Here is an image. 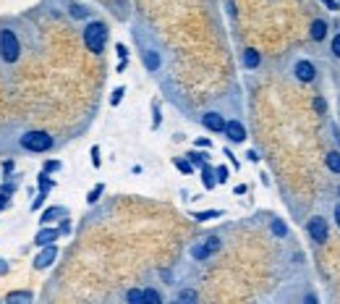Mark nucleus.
<instances>
[{
  "label": "nucleus",
  "instance_id": "6e6552de",
  "mask_svg": "<svg viewBox=\"0 0 340 304\" xmlns=\"http://www.w3.org/2000/svg\"><path fill=\"white\" fill-rule=\"evenodd\" d=\"M222 134L228 137V142H233V144H241V142H246V126H243L241 121H225Z\"/></svg>",
  "mask_w": 340,
  "mask_h": 304
},
{
  "label": "nucleus",
  "instance_id": "72a5a7b5",
  "mask_svg": "<svg viewBox=\"0 0 340 304\" xmlns=\"http://www.w3.org/2000/svg\"><path fill=\"white\" fill-rule=\"evenodd\" d=\"M8 207V197H6V194H0V210H6Z\"/></svg>",
  "mask_w": 340,
  "mask_h": 304
},
{
  "label": "nucleus",
  "instance_id": "9b49d317",
  "mask_svg": "<svg viewBox=\"0 0 340 304\" xmlns=\"http://www.w3.org/2000/svg\"><path fill=\"white\" fill-rule=\"evenodd\" d=\"M55 257H58V247L48 244V247H44V249H42V252L34 257V268H37V270H44V268H48Z\"/></svg>",
  "mask_w": 340,
  "mask_h": 304
},
{
  "label": "nucleus",
  "instance_id": "0eeeda50",
  "mask_svg": "<svg viewBox=\"0 0 340 304\" xmlns=\"http://www.w3.org/2000/svg\"><path fill=\"white\" fill-rule=\"evenodd\" d=\"M142 60H144V69L149 74H154V71H160V66H163V53L157 48H142Z\"/></svg>",
  "mask_w": 340,
  "mask_h": 304
},
{
  "label": "nucleus",
  "instance_id": "393cba45",
  "mask_svg": "<svg viewBox=\"0 0 340 304\" xmlns=\"http://www.w3.org/2000/svg\"><path fill=\"white\" fill-rule=\"evenodd\" d=\"M215 179H217V184H225V181H228V168L220 165V168L215 170Z\"/></svg>",
  "mask_w": 340,
  "mask_h": 304
},
{
  "label": "nucleus",
  "instance_id": "412c9836",
  "mask_svg": "<svg viewBox=\"0 0 340 304\" xmlns=\"http://www.w3.org/2000/svg\"><path fill=\"white\" fill-rule=\"evenodd\" d=\"M272 233L280 236V238H285V236H288V226H285L283 221H272Z\"/></svg>",
  "mask_w": 340,
  "mask_h": 304
},
{
  "label": "nucleus",
  "instance_id": "ddd939ff",
  "mask_svg": "<svg viewBox=\"0 0 340 304\" xmlns=\"http://www.w3.org/2000/svg\"><path fill=\"white\" fill-rule=\"evenodd\" d=\"M259 63H262V55H259V50H254V48L243 50V66H246V69H257Z\"/></svg>",
  "mask_w": 340,
  "mask_h": 304
},
{
  "label": "nucleus",
  "instance_id": "b1692460",
  "mask_svg": "<svg viewBox=\"0 0 340 304\" xmlns=\"http://www.w3.org/2000/svg\"><path fill=\"white\" fill-rule=\"evenodd\" d=\"M314 107H316V113H320V116H325V113H327V102H325V97H314Z\"/></svg>",
  "mask_w": 340,
  "mask_h": 304
},
{
  "label": "nucleus",
  "instance_id": "f3484780",
  "mask_svg": "<svg viewBox=\"0 0 340 304\" xmlns=\"http://www.w3.org/2000/svg\"><path fill=\"white\" fill-rule=\"evenodd\" d=\"M194 221H212V218H220L222 210H204V212H191Z\"/></svg>",
  "mask_w": 340,
  "mask_h": 304
},
{
  "label": "nucleus",
  "instance_id": "39448f33",
  "mask_svg": "<svg viewBox=\"0 0 340 304\" xmlns=\"http://www.w3.org/2000/svg\"><path fill=\"white\" fill-rule=\"evenodd\" d=\"M293 76H296L301 84H311L316 79V66L311 60L301 58V60H296V66H293Z\"/></svg>",
  "mask_w": 340,
  "mask_h": 304
},
{
  "label": "nucleus",
  "instance_id": "2eb2a0df",
  "mask_svg": "<svg viewBox=\"0 0 340 304\" xmlns=\"http://www.w3.org/2000/svg\"><path fill=\"white\" fill-rule=\"evenodd\" d=\"M325 165L332 170V173H340V152L337 149H332V152H327V158H325Z\"/></svg>",
  "mask_w": 340,
  "mask_h": 304
},
{
  "label": "nucleus",
  "instance_id": "58836bf2",
  "mask_svg": "<svg viewBox=\"0 0 340 304\" xmlns=\"http://www.w3.org/2000/svg\"><path fill=\"white\" fill-rule=\"evenodd\" d=\"M337 194H340V189H337Z\"/></svg>",
  "mask_w": 340,
  "mask_h": 304
},
{
  "label": "nucleus",
  "instance_id": "f03ea898",
  "mask_svg": "<svg viewBox=\"0 0 340 304\" xmlns=\"http://www.w3.org/2000/svg\"><path fill=\"white\" fill-rule=\"evenodd\" d=\"M18 53H21V45L11 29H0V58L6 63H16L18 60Z\"/></svg>",
  "mask_w": 340,
  "mask_h": 304
},
{
  "label": "nucleus",
  "instance_id": "4468645a",
  "mask_svg": "<svg viewBox=\"0 0 340 304\" xmlns=\"http://www.w3.org/2000/svg\"><path fill=\"white\" fill-rule=\"evenodd\" d=\"M201 181H204V189H215V184H217V179H215V170L204 163L201 165Z\"/></svg>",
  "mask_w": 340,
  "mask_h": 304
},
{
  "label": "nucleus",
  "instance_id": "9d476101",
  "mask_svg": "<svg viewBox=\"0 0 340 304\" xmlns=\"http://www.w3.org/2000/svg\"><path fill=\"white\" fill-rule=\"evenodd\" d=\"M327 32H330V24L325 18H314L311 24H309V37L314 42H325L327 39Z\"/></svg>",
  "mask_w": 340,
  "mask_h": 304
},
{
  "label": "nucleus",
  "instance_id": "f257e3e1",
  "mask_svg": "<svg viewBox=\"0 0 340 304\" xmlns=\"http://www.w3.org/2000/svg\"><path fill=\"white\" fill-rule=\"evenodd\" d=\"M105 42H107V27L102 24V21H92V24H86L84 29V45L89 53L100 55L105 50Z\"/></svg>",
  "mask_w": 340,
  "mask_h": 304
},
{
  "label": "nucleus",
  "instance_id": "6ab92c4d",
  "mask_svg": "<svg viewBox=\"0 0 340 304\" xmlns=\"http://www.w3.org/2000/svg\"><path fill=\"white\" fill-rule=\"evenodd\" d=\"M16 301H32V291H13V294H8V304H16Z\"/></svg>",
  "mask_w": 340,
  "mask_h": 304
},
{
  "label": "nucleus",
  "instance_id": "7c9ffc66",
  "mask_svg": "<svg viewBox=\"0 0 340 304\" xmlns=\"http://www.w3.org/2000/svg\"><path fill=\"white\" fill-rule=\"evenodd\" d=\"M92 165L100 168V147H92Z\"/></svg>",
  "mask_w": 340,
  "mask_h": 304
},
{
  "label": "nucleus",
  "instance_id": "4be33fe9",
  "mask_svg": "<svg viewBox=\"0 0 340 304\" xmlns=\"http://www.w3.org/2000/svg\"><path fill=\"white\" fill-rule=\"evenodd\" d=\"M71 16H74V18H86L89 11H86L84 6H79V3H71Z\"/></svg>",
  "mask_w": 340,
  "mask_h": 304
},
{
  "label": "nucleus",
  "instance_id": "423d86ee",
  "mask_svg": "<svg viewBox=\"0 0 340 304\" xmlns=\"http://www.w3.org/2000/svg\"><path fill=\"white\" fill-rule=\"evenodd\" d=\"M217 249H220V238H217V236H210L204 244L191 247V257H194V259H210Z\"/></svg>",
  "mask_w": 340,
  "mask_h": 304
},
{
  "label": "nucleus",
  "instance_id": "5701e85b",
  "mask_svg": "<svg viewBox=\"0 0 340 304\" xmlns=\"http://www.w3.org/2000/svg\"><path fill=\"white\" fill-rule=\"evenodd\" d=\"M178 301H196L199 296H196V291H191V289H186V291H180L178 296H175Z\"/></svg>",
  "mask_w": 340,
  "mask_h": 304
},
{
  "label": "nucleus",
  "instance_id": "4c0bfd02",
  "mask_svg": "<svg viewBox=\"0 0 340 304\" xmlns=\"http://www.w3.org/2000/svg\"><path fill=\"white\" fill-rule=\"evenodd\" d=\"M0 273H8V265L3 263V259H0Z\"/></svg>",
  "mask_w": 340,
  "mask_h": 304
},
{
  "label": "nucleus",
  "instance_id": "c9c22d12",
  "mask_svg": "<svg viewBox=\"0 0 340 304\" xmlns=\"http://www.w3.org/2000/svg\"><path fill=\"white\" fill-rule=\"evenodd\" d=\"M3 170H6V173H11V170H13V163H11V160H6V163H3Z\"/></svg>",
  "mask_w": 340,
  "mask_h": 304
},
{
  "label": "nucleus",
  "instance_id": "dca6fc26",
  "mask_svg": "<svg viewBox=\"0 0 340 304\" xmlns=\"http://www.w3.org/2000/svg\"><path fill=\"white\" fill-rule=\"evenodd\" d=\"M63 215H65V210H63V207H50V210H44L42 223H50V221H55V218H63Z\"/></svg>",
  "mask_w": 340,
  "mask_h": 304
},
{
  "label": "nucleus",
  "instance_id": "bb28decb",
  "mask_svg": "<svg viewBox=\"0 0 340 304\" xmlns=\"http://www.w3.org/2000/svg\"><path fill=\"white\" fill-rule=\"evenodd\" d=\"M330 50H332V55H335V58H340V32L332 37V42H330Z\"/></svg>",
  "mask_w": 340,
  "mask_h": 304
},
{
  "label": "nucleus",
  "instance_id": "c756f323",
  "mask_svg": "<svg viewBox=\"0 0 340 304\" xmlns=\"http://www.w3.org/2000/svg\"><path fill=\"white\" fill-rule=\"evenodd\" d=\"M175 168H178L180 173H191V163H186V160H180V158H175Z\"/></svg>",
  "mask_w": 340,
  "mask_h": 304
},
{
  "label": "nucleus",
  "instance_id": "e433bc0d",
  "mask_svg": "<svg viewBox=\"0 0 340 304\" xmlns=\"http://www.w3.org/2000/svg\"><path fill=\"white\" fill-rule=\"evenodd\" d=\"M335 223H337V228H340V205L335 207Z\"/></svg>",
  "mask_w": 340,
  "mask_h": 304
},
{
  "label": "nucleus",
  "instance_id": "20e7f679",
  "mask_svg": "<svg viewBox=\"0 0 340 304\" xmlns=\"http://www.w3.org/2000/svg\"><path fill=\"white\" fill-rule=\"evenodd\" d=\"M306 231H309V238H311L314 244H325L327 238H330V226H327V221L322 218V215H314V218H309Z\"/></svg>",
  "mask_w": 340,
  "mask_h": 304
},
{
  "label": "nucleus",
  "instance_id": "a878e982",
  "mask_svg": "<svg viewBox=\"0 0 340 304\" xmlns=\"http://www.w3.org/2000/svg\"><path fill=\"white\" fill-rule=\"evenodd\" d=\"M102 189H105V186H102V184H97L92 191H89V197H86V200H89V202H97V200L102 197Z\"/></svg>",
  "mask_w": 340,
  "mask_h": 304
},
{
  "label": "nucleus",
  "instance_id": "aec40b11",
  "mask_svg": "<svg viewBox=\"0 0 340 304\" xmlns=\"http://www.w3.org/2000/svg\"><path fill=\"white\" fill-rule=\"evenodd\" d=\"M163 296L160 291H154V289H144V304H160Z\"/></svg>",
  "mask_w": 340,
  "mask_h": 304
},
{
  "label": "nucleus",
  "instance_id": "2f4dec72",
  "mask_svg": "<svg viewBox=\"0 0 340 304\" xmlns=\"http://www.w3.org/2000/svg\"><path fill=\"white\" fill-rule=\"evenodd\" d=\"M322 3H325L330 11H340V3H337V0H322Z\"/></svg>",
  "mask_w": 340,
  "mask_h": 304
},
{
  "label": "nucleus",
  "instance_id": "a211bd4d",
  "mask_svg": "<svg viewBox=\"0 0 340 304\" xmlns=\"http://www.w3.org/2000/svg\"><path fill=\"white\" fill-rule=\"evenodd\" d=\"M126 301H131V304H144V291H142V289L126 291Z\"/></svg>",
  "mask_w": 340,
  "mask_h": 304
},
{
  "label": "nucleus",
  "instance_id": "f704fd0d",
  "mask_svg": "<svg viewBox=\"0 0 340 304\" xmlns=\"http://www.w3.org/2000/svg\"><path fill=\"white\" fill-rule=\"evenodd\" d=\"M60 168V163H48V165H44V170H58Z\"/></svg>",
  "mask_w": 340,
  "mask_h": 304
},
{
  "label": "nucleus",
  "instance_id": "7ed1b4c3",
  "mask_svg": "<svg viewBox=\"0 0 340 304\" xmlns=\"http://www.w3.org/2000/svg\"><path fill=\"white\" fill-rule=\"evenodd\" d=\"M21 147L29 152H48L53 147V137L48 132H29L21 137Z\"/></svg>",
  "mask_w": 340,
  "mask_h": 304
},
{
  "label": "nucleus",
  "instance_id": "c85d7f7f",
  "mask_svg": "<svg viewBox=\"0 0 340 304\" xmlns=\"http://www.w3.org/2000/svg\"><path fill=\"white\" fill-rule=\"evenodd\" d=\"M189 160H191V163H196V165H204V163H207V155H201V152H191Z\"/></svg>",
  "mask_w": 340,
  "mask_h": 304
},
{
  "label": "nucleus",
  "instance_id": "1a4fd4ad",
  "mask_svg": "<svg viewBox=\"0 0 340 304\" xmlns=\"http://www.w3.org/2000/svg\"><path fill=\"white\" fill-rule=\"evenodd\" d=\"M201 126H204V128H210V132H215V134H222V128H225V118H222L220 113L210 111V113H204V116H201Z\"/></svg>",
  "mask_w": 340,
  "mask_h": 304
},
{
  "label": "nucleus",
  "instance_id": "cd10ccee",
  "mask_svg": "<svg viewBox=\"0 0 340 304\" xmlns=\"http://www.w3.org/2000/svg\"><path fill=\"white\" fill-rule=\"evenodd\" d=\"M123 95H126V90H123V86H118V90H116V92H112V97H110V105H112V107H116V105H118V102L123 100Z\"/></svg>",
  "mask_w": 340,
  "mask_h": 304
},
{
  "label": "nucleus",
  "instance_id": "473e14b6",
  "mask_svg": "<svg viewBox=\"0 0 340 304\" xmlns=\"http://www.w3.org/2000/svg\"><path fill=\"white\" fill-rule=\"evenodd\" d=\"M116 50H118V55H121V60H126V55H128V50H126L123 45H116Z\"/></svg>",
  "mask_w": 340,
  "mask_h": 304
},
{
  "label": "nucleus",
  "instance_id": "f8f14e48",
  "mask_svg": "<svg viewBox=\"0 0 340 304\" xmlns=\"http://www.w3.org/2000/svg\"><path fill=\"white\" fill-rule=\"evenodd\" d=\"M58 236H60V231H58V228H42V231L34 236V244L48 247V244H53V242H55Z\"/></svg>",
  "mask_w": 340,
  "mask_h": 304
}]
</instances>
